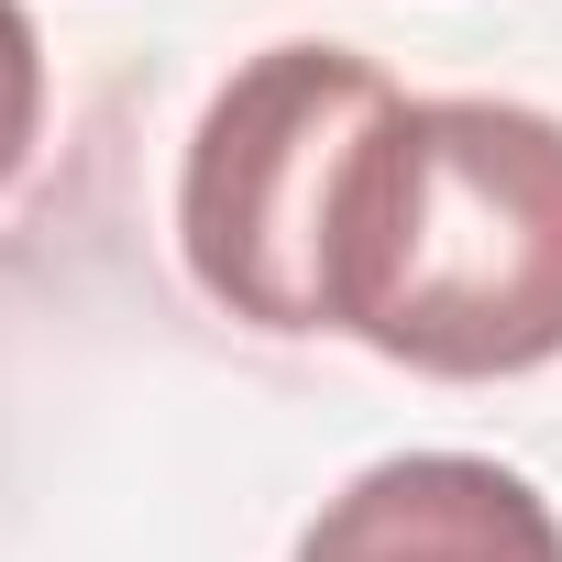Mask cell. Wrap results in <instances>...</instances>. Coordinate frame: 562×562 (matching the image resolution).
Returning <instances> with one entry per match:
<instances>
[{
	"instance_id": "6da1fadb",
	"label": "cell",
	"mask_w": 562,
	"mask_h": 562,
	"mask_svg": "<svg viewBox=\"0 0 562 562\" xmlns=\"http://www.w3.org/2000/svg\"><path fill=\"white\" fill-rule=\"evenodd\" d=\"M321 331L452 386L562 364V122L529 100H397L321 254Z\"/></svg>"
},
{
	"instance_id": "7a4b0ae2",
	"label": "cell",
	"mask_w": 562,
	"mask_h": 562,
	"mask_svg": "<svg viewBox=\"0 0 562 562\" xmlns=\"http://www.w3.org/2000/svg\"><path fill=\"white\" fill-rule=\"evenodd\" d=\"M386 111L397 89L342 45H265L254 67L221 78L177 177V243L232 321L321 331V254H331L353 155Z\"/></svg>"
},
{
	"instance_id": "3957f363",
	"label": "cell",
	"mask_w": 562,
	"mask_h": 562,
	"mask_svg": "<svg viewBox=\"0 0 562 562\" xmlns=\"http://www.w3.org/2000/svg\"><path fill=\"white\" fill-rule=\"evenodd\" d=\"M299 562H562V518L518 463L397 452L299 529Z\"/></svg>"
},
{
	"instance_id": "277c9868",
	"label": "cell",
	"mask_w": 562,
	"mask_h": 562,
	"mask_svg": "<svg viewBox=\"0 0 562 562\" xmlns=\"http://www.w3.org/2000/svg\"><path fill=\"white\" fill-rule=\"evenodd\" d=\"M34 122H45V45H34V12H23V0H0V188L23 177Z\"/></svg>"
}]
</instances>
